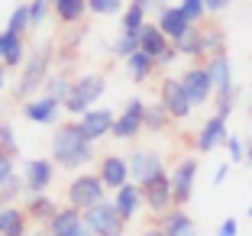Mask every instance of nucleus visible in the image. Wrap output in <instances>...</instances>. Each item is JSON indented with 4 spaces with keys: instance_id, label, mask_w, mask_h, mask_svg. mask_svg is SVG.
<instances>
[{
    "instance_id": "nucleus-49",
    "label": "nucleus",
    "mask_w": 252,
    "mask_h": 236,
    "mask_svg": "<svg viewBox=\"0 0 252 236\" xmlns=\"http://www.w3.org/2000/svg\"><path fill=\"white\" fill-rule=\"evenodd\" d=\"M246 165H252V136H246Z\"/></svg>"
},
{
    "instance_id": "nucleus-15",
    "label": "nucleus",
    "mask_w": 252,
    "mask_h": 236,
    "mask_svg": "<svg viewBox=\"0 0 252 236\" xmlns=\"http://www.w3.org/2000/svg\"><path fill=\"white\" fill-rule=\"evenodd\" d=\"M97 175H100L107 191H120V188H126L133 181V175H129V159H123V155H100Z\"/></svg>"
},
{
    "instance_id": "nucleus-21",
    "label": "nucleus",
    "mask_w": 252,
    "mask_h": 236,
    "mask_svg": "<svg viewBox=\"0 0 252 236\" xmlns=\"http://www.w3.org/2000/svg\"><path fill=\"white\" fill-rule=\"evenodd\" d=\"M158 227L165 230V236H197V223L185 207H171L168 214H162Z\"/></svg>"
},
{
    "instance_id": "nucleus-41",
    "label": "nucleus",
    "mask_w": 252,
    "mask_h": 236,
    "mask_svg": "<svg viewBox=\"0 0 252 236\" xmlns=\"http://www.w3.org/2000/svg\"><path fill=\"white\" fill-rule=\"evenodd\" d=\"M226 162H233V165L246 162V136H230V142H226Z\"/></svg>"
},
{
    "instance_id": "nucleus-13",
    "label": "nucleus",
    "mask_w": 252,
    "mask_h": 236,
    "mask_svg": "<svg viewBox=\"0 0 252 236\" xmlns=\"http://www.w3.org/2000/svg\"><path fill=\"white\" fill-rule=\"evenodd\" d=\"M181 84H185L188 97H191L194 107H204V103L214 101V81H210V71L204 65H191L185 74H181Z\"/></svg>"
},
{
    "instance_id": "nucleus-19",
    "label": "nucleus",
    "mask_w": 252,
    "mask_h": 236,
    "mask_svg": "<svg viewBox=\"0 0 252 236\" xmlns=\"http://www.w3.org/2000/svg\"><path fill=\"white\" fill-rule=\"evenodd\" d=\"M78 230H84V214L78 207H59V214L45 223L49 236H74Z\"/></svg>"
},
{
    "instance_id": "nucleus-7",
    "label": "nucleus",
    "mask_w": 252,
    "mask_h": 236,
    "mask_svg": "<svg viewBox=\"0 0 252 236\" xmlns=\"http://www.w3.org/2000/svg\"><path fill=\"white\" fill-rule=\"evenodd\" d=\"M55 169H59V165H55L52 159H42V155L26 159L23 169H20L26 194H49V188H52V181H55Z\"/></svg>"
},
{
    "instance_id": "nucleus-30",
    "label": "nucleus",
    "mask_w": 252,
    "mask_h": 236,
    "mask_svg": "<svg viewBox=\"0 0 252 236\" xmlns=\"http://www.w3.org/2000/svg\"><path fill=\"white\" fill-rule=\"evenodd\" d=\"M168 123H171V113L162 107V101L146 103V130H149V133H165Z\"/></svg>"
},
{
    "instance_id": "nucleus-17",
    "label": "nucleus",
    "mask_w": 252,
    "mask_h": 236,
    "mask_svg": "<svg viewBox=\"0 0 252 236\" xmlns=\"http://www.w3.org/2000/svg\"><path fill=\"white\" fill-rule=\"evenodd\" d=\"M204 68L210 71V81H214V91H217V94H226V91H233V88H236L230 52H223V55H210V59L204 62Z\"/></svg>"
},
{
    "instance_id": "nucleus-8",
    "label": "nucleus",
    "mask_w": 252,
    "mask_h": 236,
    "mask_svg": "<svg viewBox=\"0 0 252 236\" xmlns=\"http://www.w3.org/2000/svg\"><path fill=\"white\" fill-rule=\"evenodd\" d=\"M197 171H200V165H197L194 155L181 159V162L171 169V198H175V207L191 204L194 188H197Z\"/></svg>"
},
{
    "instance_id": "nucleus-4",
    "label": "nucleus",
    "mask_w": 252,
    "mask_h": 236,
    "mask_svg": "<svg viewBox=\"0 0 252 236\" xmlns=\"http://www.w3.org/2000/svg\"><path fill=\"white\" fill-rule=\"evenodd\" d=\"M104 201H107V188H104L97 171H78L68 181V207H78L84 214V210L104 204Z\"/></svg>"
},
{
    "instance_id": "nucleus-20",
    "label": "nucleus",
    "mask_w": 252,
    "mask_h": 236,
    "mask_svg": "<svg viewBox=\"0 0 252 236\" xmlns=\"http://www.w3.org/2000/svg\"><path fill=\"white\" fill-rule=\"evenodd\" d=\"M113 204H117L120 217H123L126 223H129V220H136V214H139L142 207H146V198H142V188L136 185V181H129L126 188L113 191Z\"/></svg>"
},
{
    "instance_id": "nucleus-16",
    "label": "nucleus",
    "mask_w": 252,
    "mask_h": 236,
    "mask_svg": "<svg viewBox=\"0 0 252 236\" xmlns=\"http://www.w3.org/2000/svg\"><path fill=\"white\" fill-rule=\"evenodd\" d=\"M162 171H168V169H165L162 155L156 149H136V152H129V175H133L136 185H146V181H152Z\"/></svg>"
},
{
    "instance_id": "nucleus-36",
    "label": "nucleus",
    "mask_w": 252,
    "mask_h": 236,
    "mask_svg": "<svg viewBox=\"0 0 252 236\" xmlns=\"http://www.w3.org/2000/svg\"><path fill=\"white\" fill-rule=\"evenodd\" d=\"M26 7H30V26L32 30H39V26L52 16V0H30Z\"/></svg>"
},
{
    "instance_id": "nucleus-28",
    "label": "nucleus",
    "mask_w": 252,
    "mask_h": 236,
    "mask_svg": "<svg viewBox=\"0 0 252 236\" xmlns=\"http://www.w3.org/2000/svg\"><path fill=\"white\" fill-rule=\"evenodd\" d=\"M156 68H158V62L152 59V55H146V52H136V55L126 59V71H129V78H133L136 84L149 81V78L156 74Z\"/></svg>"
},
{
    "instance_id": "nucleus-24",
    "label": "nucleus",
    "mask_w": 252,
    "mask_h": 236,
    "mask_svg": "<svg viewBox=\"0 0 252 236\" xmlns=\"http://www.w3.org/2000/svg\"><path fill=\"white\" fill-rule=\"evenodd\" d=\"M168 49H171V39L158 30V23H146L139 33V52H146V55H152L158 62Z\"/></svg>"
},
{
    "instance_id": "nucleus-45",
    "label": "nucleus",
    "mask_w": 252,
    "mask_h": 236,
    "mask_svg": "<svg viewBox=\"0 0 252 236\" xmlns=\"http://www.w3.org/2000/svg\"><path fill=\"white\" fill-rule=\"evenodd\" d=\"M204 3H207V13H214V16L230 7V0H204Z\"/></svg>"
},
{
    "instance_id": "nucleus-35",
    "label": "nucleus",
    "mask_w": 252,
    "mask_h": 236,
    "mask_svg": "<svg viewBox=\"0 0 252 236\" xmlns=\"http://www.w3.org/2000/svg\"><path fill=\"white\" fill-rule=\"evenodd\" d=\"M88 10L97 16H123L126 0H88Z\"/></svg>"
},
{
    "instance_id": "nucleus-40",
    "label": "nucleus",
    "mask_w": 252,
    "mask_h": 236,
    "mask_svg": "<svg viewBox=\"0 0 252 236\" xmlns=\"http://www.w3.org/2000/svg\"><path fill=\"white\" fill-rule=\"evenodd\" d=\"M0 149L10 155L20 152V139H16V126L13 123H0Z\"/></svg>"
},
{
    "instance_id": "nucleus-29",
    "label": "nucleus",
    "mask_w": 252,
    "mask_h": 236,
    "mask_svg": "<svg viewBox=\"0 0 252 236\" xmlns=\"http://www.w3.org/2000/svg\"><path fill=\"white\" fill-rule=\"evenodd\" d=\"M146 13L149 7H142V3H126L123 16H120V33H129V36H139L142 26H146Z\"/></svg>"
},
{
    "instance_id": "nucleus-12",
    "label": "nucleus",
    "mask_w": 252,
    "mask_h": 236,
    "mask_svg": "<svg viewBox=\"0 0 252 236\" xmlns=\"http://www.w3.org/2000/svg\"><path fill=\"white\" fill-rule=\"evenodd\" d=\"M20 110H23V117L30 120V123H36V126H55L59 117L65 113V107H62V101H55V97H49V94H36V97H30V101L23 103Z\"/></svg>"
},
{
    "instance_id": "nucleus-47",
    "label": "nucleus",
    "mask_w": 252,
    "mask_h": 236,
    "mask_svg": "<svg viewBox=\"0 0 252 236\" xmlns=\"http://www.w3.org/2000/svg\"><path fill=\"white\" fill-rule=\"evenodd\" d=\"M7 71H10V68L0 62V94H3V88H7Z\"/></svg>"
},
{
    "instance_id": "nucleus-52",
    "label": "nucleus",
    "mask_w": 252,
    "mask_h": 236,
    "mask_svg": "<svg viewBox=\"0 0 252 236\" xmlns=\"http://www.w3.org/2000/svg\"><path fill=\"white\" fill-rule=\"evenodd\" d=\"M32 236H49V233H45V227H42V230H36V233H32Z\"/></svg>"
},
{
    "instance_id": "nucleus-31",
    "label": "nucleus",
    "mask_w": 252,
    "mask_h": 236,
    "mask_svg": "<svg viewBox=\"0 0 252 236\" xmlns=\"http://www.w3.org/2000/svg\"><path fill=\"white\" fill-rule=\"evenodd\" d=\"M68 91H71V78H68L65 71H52V74H49V81H45V88H42V94H49V97H55V101H62V107H65Z\"/></svg>"
},
{
    "instance_id": "nucleus-6",
    "label": "nucleus",
    "mask_w": 252,
    "mask_h": 236,
    "mask_svg": "<svg viewBox=\"0 0 252 236\" xmlns=\"http://www.w3.org/2000/svg\"><path fill=\"white\" fill-rule=\"evenodd\" d=\"M146 130V101L142 97H129L123 103V110L117 113V123H113V139L120 142H129Z\"/></svg>"
},
{
    "instance_id": "nucleus-22",
    "label": "nucleus",
    "mask_w": 252,
    "mask_h": 236,
    "mask_svg": "<svg viewBox=\"0 0 252 236\" xmlns=\"http://www.w3.org/2000/svg\"><path fill=\"white\" fill-rule=\"evenodd\" d=\"M156 23H158V30H162L165 36L171 39V42H178V39L185 36L188 30H191V20L185 16V10H181L178 3H171V7H165L162 13H158V20H156Z\"/></svg>"
},
{
    "instance_id": "nucleus-39",
    "label": "nucleus",
    "mask_w": 252,
    "mask_h": 236,
    "mask_svg": "<svg viewBox=\"0 0 252 236\" xmlns=\"http://www.w3.org/2000/svg\"><path fill=\"white\" fill-rule=\"evenodd\" d=\"M178 7L185 10V16L191 20V26L204 23V16H207V3H204V0H181Z\"/></svg>"
},
{
    "instance_id": "nucleus-11",
    "label": "nucleus",
    "mask_w": 252,
    "mask_h": 236,
    "mask_svg": "<svg viewBox=\"0 0 252 236\" xmlns=\"http://www.w3.org/2000/svg\"><path fill=\"white\" fill-rule=\"evenodd\" d=\"M139 188H142V198H146V207L156 217L168 214L171 207H175V198H171V171H162V175H156L152 181H146Z\"/></svg>"
},
{
    "instance_id": "nucleus-42",
    "label": "nucleus",
    "mask_w": 252,
    "mask_h": 236,
    "mask_svg": "<svg viewBox=\"0 0 252 236\" xmlns=\"http://www.w3.org/2000/svg\"><path fill=\"white\" fill-rule=\"evenodd\" d=\"M13 175H16V155H10V152L0 149V188L7 185Z\"/></svg>"
},
{
    "instance_id": "nucleus-23",
    "label": "nucleus",
    "mask_w": 252,
    "mask_h": 236,
    "mask_svg": "<svg viewBox=\"0 0 252 236\" xmlns=\"http://www.w3.org/2000/svg\"><path fill=\"white\" fill-rule=\"evenodd\" d=\"M0 236H30V217L16 204H0Z\"/></svg>"
},
{
    "instance_id": "nucleus-38",
    "label": "nucleus",
    "mask_w": 252,
    "mask_h": 236,
    "mask_svg": "<svg viewBox=\"0 0 252 236\" xmlns=\"http://www.w3.org/2000/svg\"><path fill=\"white\" fill-rule=\"evenodd\" d=\"M139 52V36H129V33H120L117 42H113V55H120V59H129V55H136Z\"/></svg>"
},
{
    "instance_id": "nucleus-37",
    "label": "nucleus",
    "mask_w": 252,
    "mask_h": 236,
    "mask_svg": "<svg viewBox=\"0 0 252 236\" xmlns=\"http://www.w3.org/2000/svg\"><path fill=\"white\" fill-rule=\"evenodd\" d=\"M7 30L16 33V36H23L26 30H32V26H30V7H26V3L13 7V13H10V20H7Z\"/></svg>"
},
{
    "instance_id": "nucleus-43",
    "label": "nucleus",
    "mask_w": 252,
    "mask_h": 236,
    "mask_svg": "<svg viewBox=\"0 0 252 236\" xmlns=\"http://www.w3.org/2000/svg\"><path fill=\"white\" fill-rule=\"evenodd\" d=\"M214 236H239V220H236V217H226V220L217 227Z\"/></svg>"
},
{
    "instance_id": "nucleus-14",
    "label": "nucleus",
    "mask_w": 252,
    "mask_h": 236,
    "mask_svg": "<svg viewBox=\"0 0 252 236\" xmlns=\"http://www.w3.org/2000/svg\"><path fill=\"white\" fill-rule=\"evenodd\" d=\"M113 123H117V113L110 110V107H91L84 117H78V126H81V133L88 136L91 142H100L104 136L113 133Z\"/></svg>"
},
{
    "instance_id": "nucleus-50",
    "label": "nucleus",
    "mask_w": 252,
    "mask_h": 236,
    "mask_svg": "<svg viewBox=\"0 0 252 236\" xmlns=\"http://www.w3.org/2000/svg\"><path fill=\"white\" fill-rule=\"evenodd\" d=\"M142 236H165V230H162V227H158V223H156V227H149V230H146V233H142Z\"/></svg>"
},
{
    "instance_id": "nucleus-25",
    "label": "nucleus",
    "mask_w": 252,
    "mask_h": 236,
    "mask_svg": "<svg viewBox=\"0 0 252 236\" xmlns=\"http://www.w3.org/2000/svg\"><path fill=\"white\" fill-rule=\"evenodd\" d=\"M23 210H26V217H30L32 223H42L45 227V223L59 214V204H55L49 194H26V207H23Z\"/></svg>"
},
{
    "instance_id": "nucleus-26",
    "label": "nucleus",
    "mask_w": 252,
    "mask_h": 236,
    "mask_svg": "<svg viewBox=\"0 0 252 236\" xmlns=\"http://www.w3.org/2000/svg\"><path fill=\"white\" fill-rule=\"evenodd\" d=\"M175 49H178V55H185V59H207L204 30H200V26H191V30H188L178 42H175Z\"/></svg>"
},
{
    "instance_id": "nucleus-18",
    "label": "nucleus",
    "mask_w": 252,
    "mask_h": 236,
    "mask_svg": "<svg viewBox=\"0 0 252 236\" xmlns=\"http://www.w3.org/2000/svg\"><path fill=\"white\" fill-rule=\"evenodd\" d=\"M30 59V52H26V39L16 36L10 30H0V62L7 68H23Z\"/></svg>"
},
{
    "instance_id": "nucleus-32",
    "label": "nucleus",
    "mask_w": 252,
    "mask_h": 236,
    "mask_svg": "<svg viewBox=\"0 0 252 236\" xmlns=\"http://www.w3.org/2000/svg\"><path fill=\"white\" fill-rule=\"evenodd\" d=\"M204 45H207V59L210 55H223L226 52V33L220 26H207L204 30Z\"/></svg>"
},
{
    "instance_id": "nucleus-10",
    "label": "nucleus",
    "mask_w": 252,
    "mask_h": 236,
    "mask_svg": "<svg viewBox=\"0 0 252 236\" xmlns=\"http://www.w3.org/2000/svg\"><path fill=\"white\" fill-rule=\"evenodd\" d=\"M230 126H226V120L223 117H207L204 123H200L197 136H194V149H197L200 155H207V152H217V149H223L226 142H230Z\"/></svg>"
},
{
    "instance_id": "nucleus-3",
    "label": "nucleus",
    "mask_w": 252,
    "mask_h": 236,
    "mask_svg": "<svg viewBox=\"0 0 252 236\" xmlns=\"http://www.w3.org/2000/svg\"><path fill=\"white\" fill-rule=\"evenodd\" d=\"M107 94V78L100 71H84L71 81V91L65 97V113L68 117H84L97 101H104Z\"/></svg>"
},
{
    "instance_id": "nucleus-34",
    "label": "nucleus",
    "mask_w": 252,
    "mask_h": 236,
    "mask_svg": "<svg viewBox=\"0 0 252 236\" xmlns=\"http://www.w3.org/2000/svg\"><path fill=\"white\" fill-rule=\"evenodd\" d=\"M236 101H239V88L226 91V94H214V113L223 120H230V113L236 110Z\"/></svg>"
},
{
    "instance_id": "nucleus-2",
    "label": "nucleus",
    "mask_w": 252,
    "mask_h": 236,
    "mask_svg": "<svg viewBox=\"0 0 252 236\" xmlns=\"http://www.w3.org/2000/svg\"><path fill=\"white\" fill-rule=\"evenodd\" d=\"M49 74H52V45L45 42V45H36V49H32V55L26 59V65H23V74H20V81H16V91H13V94L26 103L30 97L42 94L45 81H49Z\"/></svg>"
},
{
    "instance_id": "nucleus-5",
    "label": "nucleus",
    "mask_w": 252,
    "mask_h": 236,
    "mask_svg": "<svg viewBox=\"0 0 252 236\" xmlns=\"http://www.w3.org/2000/svg\"><path fill=\"white\" fill-rule=\"evenodd\" d=\"M84 227L94 230V236H126V220L120 217L113 201H104V204L84 210Z\"/></svg>"
},
{
    "instance_id": "nucleus-48",
    "label": "nucleus",
    "mask_w": 252,
    "mask_h": 236,
    "mask_svg": "<svg viewBox=\"0 0 252 236\" xmlns=\"http://www.w3.org/2000/svg\"><path fill=\"white\" fill-rule=\"evenodd\" d=\"M146 7H156V10H158V13H162V10H165V7H171V3H168V0H149Z\"/></svg>"
},
{
    "instance_id": "nucleus-27",
    "label": "nucleus",
    "mask_w": 252,
    "mask_h": 236,
    "mask_svg": "<svg viewBox=\"0 0 252 236\" xmlns=\"http://www.w3.org/2000/svg\"><path fill=\"white\" fill-rule=\"evenodd\" d=\"M52 13L59 16V23L65 26H74V23H81L88 10V0H52Z\"/></svg>"
},
{
    "instance_id": "nucleus-9",
    "label": "nucleus",
    "mask_w": 252,
    "mask_h": 236,
    "mask_svg": "<svg viewBox=\"0 0 252 236\" xmlns=\"http://www.w3.org/2000/svg\"><path fill=\"white\" fill-rule=\"evenodd\" d=\"M158 101H162V107L171 113V120H188L194 113V103H191V97H188L181 78H162V84H158Z\"/></svg>"
},
{
    "instance_id": "nucleus-54",
    "label": "nucleus",
    "mask_w": 252,
    "mask_h": 236,
    "mask_svg": "<svg viewBox=\"0 0 252 236\" xmlns=\"http://www.w3.org/2000/svg\"><path fill=\"white\" fill-rule=\"evenodd\" d=\"M246 214H249V220H252V204H249V210H246Z\"/></svg>"
},
{
    "instance_id": "nucleus-33",
    "label": "nucleus",
    "mask_w": 252,
    "mask_h": 236,
    "mask_svg": "<svg viewBox=\"0 0 252 236\" xmlns=\"http://www.w3.org/2000/svg\"><path fill=\"white\" fill-rule=\"evenodd\" d=\"M20 198H26V185H23V175L16 171L7 185L0 188V204H16Z\"/></svg>"
},
{
    "instance_id": "nucleus-44",
    "label": "nucleus",
    "mask_w": 252,
    "mask_h": 236,
    "mask_svg": "<svg viewBox=\"0 0 252 236\" xmlns=\"http://www.w3.org/2000/svg\"><path fill=\"white\" fill-rule=\"evenodd\" d=\"M230 169H233V162H220L217 165V171H214V188H220L226 178H230Z\"/></svg>"
},
{
    "instance_id": "nucleus-46",
    "label": "nucleus",
    "mask_w": 252,
    "mask_h": 236,
    "mask_svg": "<svg viewBox=\"0 0 252 236\" xmlns=\"http://www.w3.org/2000/svg\"><path fill=\"white\" fill-rule=\"evenodd\" d=\"M175 59H178V49H175V42H171V49L165 52L162 59H158V65H162V68H168V65H171V62H175Z\"/></svg>"
},
{
    "instance_id": "nucleus-53",
    "label": "nucleus",
    "mask_w": 252,
    "mask_h": 236,
    "mask_svg": "<svg viewBox=\"0 0 252 236\" xmlns=\"http://www.w3.org/2000/svg\"><path fill=\"white\" fill-rule=\"evenodd\" d=\"M129 3H142V7H146V3H149V0H129Z\"/></svg>"
},
{
    "instance_id": "nucleus-1",
    "label": "nucleus",
    "mask_w": 252,
    "mask_h": 236,
    "mask_svg": "<svg viewBox=\"0 0 252 236\" xmlns=\"http://www.w3.org/2000/svg\"><path fill=\"white\" fill-rule=\"evenodd\" d=\"M52 162L65 171H84L91 162H94V142L81 133L78 120L71 123H62L52 136Z\"/></svg>"
},
{
    "instance_id": "nucleus-51",
    "label": "nucleus",
    "mask_w": 252,
    "mask_h": 236,
    "mask_svg": "<svg viewBox=\"0 0 252 236\" xmlns=\"http://www.w3.org/2000/svg\"><path fill=\"white\" fill-rule=\"evenodd\" d=\"M74 236H94V230H88V227H84V230H78Z\"/></svg>"
}]
</instances>
